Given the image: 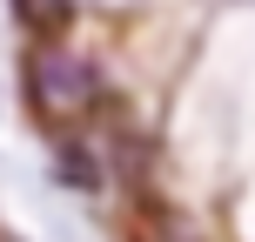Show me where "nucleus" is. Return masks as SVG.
Wrapping results in <instances>:
<instances>
[{
  "label": "nucleus",
  "instance_id": "1",
  "mask_svg": "<svg viewBox=\"0 0 255 242\" xmlns=\"http://www.w3.org/2000/svg\"><path fill=\"white\" fill-rule=\"evenodd\" d=\"M27 108H34L40 128H88L94 108H101V67L81 47H67L61 34H40V47L27 54Z\"/></svg>",
  "mask_w": 255,
  "mask_h": 242
},
{
  "label": "nucleus",
  "instance_id": "2",
  "mask_svg": "<svg viewBox=\"0 0 255 242\" xmlns=\"http://www.w3.org/2000/svg\"><path fill=\"white\" fill-rule=\"evenodd\" d=\"M54 175H61L67 189L94 195V189L108 182V148H94L81 128H61V141H54Z\"/></svg>",
  "mask_w": 255,
  "mask_h": 242
},
{
  "label": "nucleus",
  "instance_id": "3",
  "mask_svg": "<svg viewBox=\"0 0 255 242\" xmlns=\"http://www.w3.org/2000/svg\"><path fill=\"white\" fill-rule=\"evenodd\" d=\"M13 7H20V20L34 34H61L67 27V0H13Z\"/></svg>",
  "mask_w": 255,
  "mask_h": 242
},
{
  "label": "nucleus",
  "instance_id": "4",
  "mask_svg": "<svg viewBox=\"0 0 255 242\" xmlns=\"http://www.w3.org/2000/svg\"><path fill=\"white\" fill-rule=\"evenodd\" d=\"M168 242H202V236H168Z\"/></svg>",
  "mask_w": 255,
  "mask_h": 242
},
{
  "label": "nucleus",
  "instance_id": "5",
  "mask_svg": "<svg viewBox=\"0 0 255 242\" xmlns=\"http://www.w3.org/2000/svg\"><path fill=\"white\" fill-rule=\"evenodd\" d=\"M0 242H13V236H0Z\"/></svg>",
  "mask_w": 255,
  "mask_h": 242
}]
</instances>
